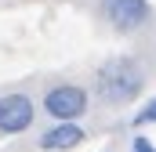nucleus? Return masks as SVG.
Masks as SVG:
<instances>
[{"label": "nucleus", "mask_w": 156, "mask_h": 152, "mask_svg": "<svg viewBox=\"0 0 156 152\" xmlns=\"http://www.w3.org/2000/svg\"><path fill=\"white\" fill-rule=\"evenodd\" d=\"M131 123H134V127H153V123H156V98H149V102L134 112V119H131Z\"/></svg>", "instance_id": "423d86ee"}, {"label": "nucleus", "mask_w": 156, "mask_h": 152, "mask_svg": "<svg viewBox=\"0 0 156 152\" xmlns=\"http://www.w3.org/2000/svg\"><path fill=\"white\" fill-rule=\"evenodd\" d=\"M83 138H87V130L80 127L76 119H66V123L47 127V130L37 138V145L44 152H69V149H76V145H83Z\"/></svg>", "instance_id": "39448f33"}, {"label": "nucleus", "mask_w": 156, "mask_h": 152, "mask_svg": "<svg viewBox=\"0 0 156 152\" xmlns=\"http://www.w3.org/2000/svg\"><path fill=\"white\" fill-rule=\"evenodd\" d=\"M98 7H102V18H105L116 33H123V36L145 29L149 18H153L149 0H102Z\"/></svg>", "instance_id": "7ed1b4c3"}, {"label": "nucleus", "mask_w": 156, "mask_h": 152, "mask_svg": "<svg viewBox=\"0 0 156 152\" xmlns=\"http://www.w3.org/2000/svg\"><path fill=\"white\" fill-rule=\"evenodd\" d=\"M142 91H145V69H142V62L131 58V54L109 58V62L94 73V94H98L102 105H113V109L131 105Z\"/></svg>", "instance_id": "f257e3e1"}, {"label": "nucleus", "mask_w": 156, "mask_h": 152, "mask_svg": "<svg viewBox=\"0 0 156 152\" xmlns=\"http://www.w3.org/2000/svg\"><path fill=\"white\" fill-rule=\"evenodd\" d=\"M40 109L51 116L55 123H66V119H80V116L87 112L91 109V98H87V91L80 83H55L44 94Z\"/></svg>", "instance_id": "f03ea898"}, {"label": "nucleus", "mask_w": 156, "mask_h": 152, "mask_svg": "<svg viewBox=\"0 0 156 152\" xmlns=\"http://www.w3.org/2000/svg\"><path fill=\"white\" fill-rule=\"evenodd\" d=\"M131 152H156V145L145 138V134H134V141H131Z\"/></svg>", "instance_id": "0eeeda50"}, {"label": "nucleus", "mask_w": 156, "mask_h": 152, "mask_svg": "<svg viewBox=\"0 0 156 152\" xmlns=\"http://www.w3.org/2000/svg\"><path fill=\"white\" fill-rule=\"evenodd\" d=\"M37 119V102L22 91H11V94H0V134H22L29 130Z\"/></svg>", "instance_id": "20e7f679"}]
</instances>
